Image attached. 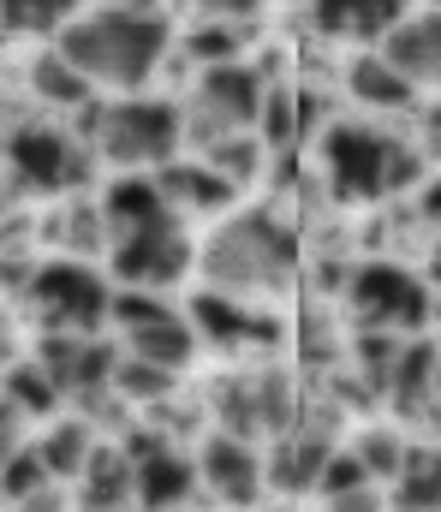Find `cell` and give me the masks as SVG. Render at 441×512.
Wrapping results in <instances>:
<instances>
[{
    "instance_id": "cell-19",
    "label": "cell",
    "mask_w": 441,
    "mask_h": 512,
    "mask_svg": "<svg viewBox=\"0 0 441 512\" xmlns=\"http://www.w3.org/2000/svg\"><path fill=\"white\" fill-rule=\"evenodd\" d=\"M126 358H138V364H155V370L179 376V370L197 358V334H191V322H185L179 310H173V316H155V322L126 328Z\"/></svg>"
},
{
    "instance_id": "cell-6",
    "label": "cell",
    "mask_w": 441,
    "mask_h": 512,
    "mask_svg": "<svg viewBox=\"0 0 441 512\" xmlns=\"http://www.w3.org/2000/svg\"><path fill=\"white\" fill-rule=\"evenodd\" d=\"M0 167H6L12 191L60 197V191H84L96 161H90V149H84L72 131L48 126V120H24V126L6 131V143H0Z\"/></svg>"
},
{
    "instance_id": "cell-32",
    "label": "cell",
    "mask_w": 441,
    "mask_h": 512,
    "mask_svg": "<svg viewBox=\"0 0 441 512\" xmlns=\"http://www.w3.org/2000/svg\"><path fill=\"white\" fill-rule=\"evenodd\" d=\"M42 483H48V471H42L36 447L24 441V447H18V453H12V459L0 465V501H12V507H18V501H24V495H36Z\"/></svg>"
},
{
    "instance_id": "cell-34",
    "label": "cell",
    "mask_w": 441,
    "mask_h": 512,
    "mask_svg": "<svg viewBox=\"0 0 441 512\" xmlns=\"http://www.w3.org/2000/svg\"><path fill=\"white\" fill-rule=\"evenodd\" d=\"M370 477H364V465L346 453V447H334L328 453V465H322V477H316V495L322 501H334V495H352V489H364Z\"/></svg>"
},
{
    "instance_id": "cell-9",
    "label": "cell",
    "mask_w": 441,
    "mask_h": 512,
    "mask_svg": "<svg viewBox=\"0 0 441 512\" xmlns=\"http://www.w3.org/2000/svg\"><path fill=\"white\" fill-rule=\"evenodd\" d=\"M108 268H114V280H120L126 292H161V286L185 280V268H191V239H185L179 221L126 233V239H114V262H108Z\"/></svg>"
},
{
    "instance_id": "cell-24",
    "label": "cell",
    "mask_w": 441,
    "mask_h": 512,
    "mask_svg": "<svg viewBox=\"0 0 441 512\" xmlns=\"http://www.w3.org/2000/svg\"><path fill=\"white\" fill-rule=\"evenodd\" d=\"M24 78H30V96H36V102H48V108H90V84H84V78H78L54 48H48V54H36Z\"/></svg>"
},
{
    "instance_id": "cell-5",
    "label": "cell",
    "mask_w": 441,
    "mask_h": 512,
    "mask_svg": "<svg viewBox=\"0 0 441 512\" xmlns=\"http://www.w3.org/2000/svg\"><path fill=\"white\" fill-rule=\"evenodd\" d=\"M102 161L126 167V173H144V167H167L179 155V108L161 102V96H126L114 108H96L90 131Z\"/></svg>"
},
{
    "instance_id": "cell-14",
    "label": "cell",
    "mask_w": 441,
    "mask_h": 512,
    "mask_svg": "<svg viewBox=\"0 0 441 512\" xmlns=\"http://www.w3.org/2000/svg\"><path fill=\"white\" fill-rule=\"evenodd\" d=\"M102 233L108 239H126V233H144V227H161V221H179L155 185V173H120L102 197Z\"/></svg>"
},
{
    "instance_id": "cell-23",
    "label": "cell",
    "mask_w": 441,
    "mask_h": 512,
    "mask_svg": "<svg viewBox=\"0 0 441 512\" xmlns=\"http://www.w3.org/2000/svg\"><path fill=\"white\" fill-rule=\"evenodd\" d=\"M78 483H84V512H132V459L120 447H96Z\"/></svg>"
},
{
    "instance_id": "cell-7",
    "label": "cell",
    "mask_w": 441,
    "mask_h": 512,
    "mask_svg": "<svg viewBox=\"0 0 441 512\" xmlns=\"http://www.w3.org/2000/svg\"><path fill=\"white\" fill-rule=\"evenodd\" d=\"M30 316L42 322V334H96L108 322V280L84 262H36L24 292Z\"/></svg>"
},
{
    "instance_id": "cell-18",
    "label": "cell",
    "mask_w": 441,
    "mask_h": 512,
    "mask_svg": "<svg viewBox=\"0 0 441 512\" xmlns=\"http://www.w3.org/2000/svg\"><path fill=\"white\" fill-rule=\"evenodd\" d=\"M155 185H161V197H167L173 215H185V209H197V215L227 209L233 191H239V185H227V179H221L215 167H203V161H167V167H155Z\"/></svg>"
},
{
    "instance_id": "cell-1",
    "label": "cell",
    "mask_w": 441,
    "mask_h": 512,
    "mask_svg": "<svg viewBox=\"0 0 441 512\" xmlns=\"http://www.w3.org/2000/svg\"><path fill=\"white\" fill-rule=\"evenodd\" d=\"M173 48V18L155 6H96V12H72L54 36V54L96 90H120L138 96L149 78L161 72Z\"/></svg>"
},
{
    "instance_id": "cell-10",
    "label": "cell",
    "mask_w": 441,
    "mask_h": 512,
    "mask_svg": "<svg viewBox=\"0 0 441 512\" xmlns=\"http://www.w3.org/2000/svg\"><path fill=\"white\" fill-rule=\"evenodd\" d=\"M114 364H120V352L96 334H42V346H36V370L60 387V399L66 393L72 399L102 393L114 382Z\"/></svg>"
},
{
    "instance_id": "cell-26",
    "label": "cell",
    "mask_w": 441,
    "mask_h": 512,
    "mask_svg": "<svg viewBox=\"0 0 441 512\" xmlns=\"http://www.w3.org/2000/svg\"><path fill=\"white\" fill-rule=\"evenodd\" d=\"M0 399H6V405H12L18 417H48V411L60 405V387L48 382V376L36 370V358H30V364H6Z\"/></svg>"
},
{
    "instance_id": "cell-25",
    "label": "cell",
    "mask_w": 441,
    "mask_h": 512,
    "mask_svg": "<svg viewBox=\"0 0 441 512\" xmlns=\"http://www.w3.org/2000/svg\"><path fill=\"white\" fill-rule=\"evenodd\" d=\"M394 501H400V512H436L441 507L436 447H406V465L394 477Z\"/></svg>"
},
{
    "instance_id": "cell-27",
    "label": "cell",
    "mask_w": 441,
    "mask_h": 512,
    "mask_svg": "<svg viewBox=\"0 0 441 512\" xmlns=\"http://www.w3.org/2000/svg\"><path fill=\"white\" fill-rule=\"evenodd\" d=\"M78 12V0H0V30L12 36H60V24Z\"/></svg>"
},
{
    "instance_id": "cell-8",
    "label": "cell",
    "mask_w": 441,
    "mask_h": 512,
    "mask_svg": "<svg viewBox=\"0 0 441 512\" xmlns=\"http://www.w3.org/2000/svg\"><path fill=\"white\" fill-rule=\"evenodd\" d=\"M346 304L364 328H382V334H430V316H436V292L400 268V262H358L352 280H346Z\"/></svg>"
},
{
    "instance_id": "cell-37",
    "label": "cell",
    "mask_w": 441,
    "mask_h": 512,
    "mask_svg": "<svg viewBox=\"0 0 441 512\" xmlns=\"http://www.w3.org/2000/svg\"><path fill=\"white\" fill-rule=\"evenodd\" d=\"M328 512H388V501L376 495V483H364V489H352V495H334Z\"/></svg>"
},
{
    "instance_id": "cell-38",
    "label": "cell",
    "mask_w": 441,
    "mask_h": 512,
    "mask_svg": "<svg viewBox=\"0 0 441 512\" xmlns=\"http://www.w3.org/2000/svg\"><path fill=\"white\" fill-rule=\"evenodd\" d=\"M18 447H24V417H18V411H12V405L0 399V465H6V459H12Z\"/></svg>"
},
{
    "instance_id": "cell-12",
    "label": "cell",
    "mask_w": 441,
    "mask_h": 512,
    "mask_svg": "<svg viewBox=\"0 0 441 512\" xmlns=\"http://www.w3.org/2000/svg\"><path fill=\"white\" fill-rule=\"evenodd\" d=\"M388 72H400L412 90H424V84H436L441 72V18L436 6H424V12H400L388 30H382V54H376Z\"/></svg>"
},
{
    "instance_id": "cell-16",
    "label": "cell",
    "mask_w": 441,
    "mask_h": 512,
    "mask_svg": "<svg viewBox=\"0 0 441 512\" xmlns=\"http://www.w3.org/2000/svg\"><path fill=\"white\" fill-rule=\"evenodd\" d=\"M197 495V465L173 447L149 453L132 465V507L144 512H185V501Z\"/></svg>"
},
{
    "instance_id": "cell-28",
    "label": "cell",
    "mask_w": 441,
    "mask_h": 512,
    "mask_svg": "<svg viewBox=\"0 0 441 512\" xmlns=\"http://www.w3.org/2000/svg\"><path fill=\"white\" fill-rule=\"evenodd\" d=\"M173 382H179V376H167V370H155V364H138V358H126V352H120L108 393H114V399H126V405H144V411H149V405L173 399Z\"/></svg>"
},
{
    "instance_id": "cell-33",
    "label": "cell",
    "mask_w": 441,
    "mask_h": 512,
    "mask_svg": "<svg viewBox=\"0 0 441 512\" xmlns=\"http://www.w3.org/2000/svg\"><path fill=\"white\" fill-rule=\"evenodd\" d=\"M185 54H191L197 66H227V60H239V24H203V30H191V36H185Z\"/></svg>"
},
{
    "instance_id": "cell-31",
    "label": "cell",
    "mask_w": 441,
    "mask_h": 512,
    "mask_svg": "<svg viewBox=\"0 0 441 512\" xmlns=\"http://www.w3.org/2000/svg\"><path fill=\"white\" fill-rule=\"evenodd\" d=\"M394 358H400V334H382V328H358V340H352V364H358V382L370 387H388V370H394Z\"/></svg>"
},
{
    "instance_id": "cell-29",
    "label": "cell",
    "mask_w": 441,
    "mask_h": 512,
    "mask_svg": "<svg viewBox=\"0 0 441 512\" xmlns=\"http://www.w3.org/2000/svg\"><path fill=\"white\" fill-rule=\"evenodd\" d=\"M197 161H203V167H215L227 185H245V179L263 167V137H257V131H239V137H215V143H209Z\"/></svg>"
},
{
    "instance_id": "cell-42",
    "label": "cell",
    "mask_w": 441,
    "mask_h": 512,
    "mask_svg": "<svg viewBox=\"0 0 441 512\" xmlns=\"http://www.w3.org/2000/svg\"><path fill=\"white\" fill-rule=\"evenodd\" d=\"M114 6H138V0H114Z\"/></svg>"
},
{
    "instance_id": "cell-17",
    "label": "cell",
    "mask_w": 441,
    "mask_h": 512,
    "mask_svg": "<svg viewBox=\"0 0 441 512\" xmlns=\"http://www.w3.org/2000/svg\"><path fill=\"white\" fill-rule=\"evenodd\" d=\"M328 453H334V429H328L322 417L293 423V429L281 435V447H275V483H281V489H316Z\"/></svg>"
},
{
    "instance_id": "cell-22",
    "label": "cell",
    "mask_w": 441,
    "mask_h": 512,
    "mask_svg": "<svg viewBox=\"0 0 441 512\" xmlns=\"http://www.w3.org/2000/svg\"><path fill=\"white\" fill-rule=\"evenodd\" d=\"M36 447V459H42V471H48V483L60 477V483H78L84 477V465H90V453L102 447V435L84 423V417H66V423H54L42 441H30Z\"/></svg>"
},
{
    "instance_id": "cell-35",
    "label": "cell",
    "mask_w": 441,
    "mask_h": 512,
    "mask_svg": "<svg viewBox=\"0 0 441 512\" xmlns=\"http://www.w3.org/2000/svg\"><path fill=\"white\" fill-rule=\"evenodd\" d=\"M60 239H66V245H78V251H84V245H96V239H102V215H96L90 203L60 209Z\"/></svg>"
},
{
    "instance_id": "cell-21",
    "label": "cell",
    "mask_w": 441,
    "mask_h": 512,
    "mask_svg": "<svg viewBox=\"0 0 441 512\" xmlns=\"http://www.w3.org/2000/svg\"><path fill=\"white\" fill-rule=\"evenodd\" d=\"M346 96H352L358 108H370V114H406V108H418V90H412L400 72H388L376 54H358V60L346 66Z\"/></svg>"
},
{
    "instance_id": "cell-3",
    "label": "cell",
    "mask_w": 441,
    "mask_h": 512,
    "mask_svg": "<svg viewBox=\"0 0 441 512\" xmlns=\"http://www.w3.org/2000/svg\"><path fill=\"white\" fill-rule=\"evenodd\" d=\"M322 167L340 197H400L430 179V161L418 143H400L376 126H328L322 131Z\"/></svg>"
},
{
    "instance_id": "cell-13",
    "label": "cell",
    "mask_w": 441,
    "mask_h": 512,
    "mask_svg": "<svg viewBox=\"0 0 441 512\" xmlns=\"http://www.w3.org/2000/svg\"><path fill=\"white\" fill-rule=\"evenodd\" d=\"M388 399L406 423H436V340L430 334L400 340V358L388 370Z\"/></svg>"
},
{
    "instance_id": "cell-39",
    "label": "cell",
    "mask_w": 441,
    "mask_h": 512,
    "mask_svg": "<svg viewBox=\"0 0 441 512\" xmlns=\"http://www.w3.org/2000/svg\"><path fill=\"white\" fill-rule=\"evenodd\" d=\"M12 512H72V507H66V489H54V483H42L36 495H24V501H18Z\"/></svg>"
},
{
    "instance_id": "cell-2",
    "label": "cell",
    "mask_w": 441,
    "mask_h": 512,
    "mask_svg": "<svg viewBox=\"0 0 441 512\" xmlns=\"http://www.w3.org/2000/svg\"><path fill=\"white\" fill-rule=\"evenodd\" d=\"M293 262H298V233L275 215V209H239V215L221 221L215 239L203 245L209 292H227V298H251V292L287 286Z\"/></svg>"
},
{
    "instance_id": "cell-4",
    "label": "cell",
    "mask_w": 441,
    "mask_h": 512,
    "mask_svg": "<svg viewBox=\"0 0 441 512\" xmlns=\"http://www.w3.org/2000/svg\"><path fill=\"white\" fill-rule=\"evenodd\" d=\"M263 102H269V84H263V72H257V66H245V60L203 66V72H197V84H191V96H185L179 137H191L197 149H209L215 137L257 131Z\"/></svg>"
},
{
    "instance_id": "cell-15",
    "label": "cell",
    "mask_w": 441,
    "mask_h": 512,
    "mask_svg": "<svg viewBox=\"0 0 441 512\" xmlns=\"http://www.w3.org/2000/svg\"><path fill=\"white\" fill-rule=\"evenodd\" d=\"M191 334H209L215 346H269L275 328L269 316H257L245 298H227V292H197L191 298Z\"/></svg>"
},
{
    "instance_id": "cell-30",
    "label": "cell",
    "mask_w": 441,
    "mask_h": 512,
    "mask_svg": "<svg viewBox=\"0 0 441 512\" xmlns=\"http://www.w3.org/2000/svg\"><path fill=\"white\" fill-rule=\"evenodd\" d=\"M346 453L364 465V477H370V483H376V477H382V483H394V477H400V465H406V441H400L394 429H364Z\"/></svg>"
},
{
    "instance_id": "cell-11",
    "label": "cell",
    "mask_w": 441,
    "mask_h": 512,
    "mask_svg": "<svg viewBox=\"0 0 441 512\" xmlns=\"http://www.w3.org/2000/svg\"><path fill=\"white\" fill-rule=\"evenodd\" d=\"M197 483H209V495H215L221 507L257 512L269 471H263V459H257L251 441H233V435H215V429H209V435H203V459H197Z\"/></svg>"
},
{
    "instance_id": "cell-41",
    "label": "cell",
    "mask_w": 441,
    "mask_h": 512,
    "mask_svg": "<svg viewBox=\"0 0 441 512\" xmlns=\"http://www.w3.org/2000/svg\"><path fill=\"white\" fill-rule=\"evenodd\" d=\"M6 358H12V322L0 316V364H6Z\"/></svg>"
},
{
    "instance_id": "cell-36",
    "label": "cell",
    "mask_w": 441,
    "mask_h": 512,
    "mask_svg": "<svg viewBox=\"0 0 441 512\" xmlns=\"http://www.w3.org/2000/svg\"><path fill=\"white\" fill-rule=\"evenodd\" d=\"M191 6H203L209 24H239V18H257L263 0H191Z\"/></svg>"
},
{
    "instance_id": "cell-40",
    "label": "cell",
    "mask_w": 441,
    "mask_h": 512,
    "mask_svg": "<svg viewBox=\"0 0 441 512\" xmlns=\"http://www.w3.org/2000/svg\"><path fill=\"white\" fill-rule=\"evenodd\" d=\"M418 137H424V143H418V155H424V161H436V149H441V114H436V108H418Z\"/></svg>"
},
{
    "instance_id": "cell-20",
    "label": "cell",
    "mask_w": 441,
    "mask_h": 512,
    "mask_svg": "<svg viewBox=\"0 0 441 512\" xmlns=\"http://www.w3.org/2000/svg\"><path fill=\"white\" fill-rule=\"evenodd\" d=\"M400 12H406V0H310V24L322 36H346V42H376Z\"/></svg>"
}]
</instances>
